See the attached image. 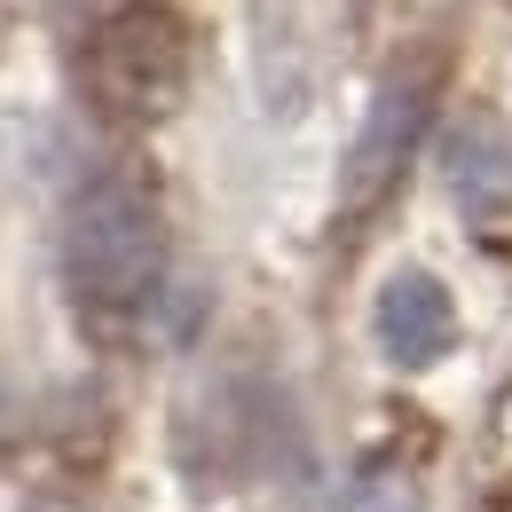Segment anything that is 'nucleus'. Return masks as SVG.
<instances>
[{"mask_svg": "<svg viewBox=\"0 0 512 512\" xmlns=\"http://www.w3.org/2000/svg\"><path fill=\"white\" fill-rule=\"evenodd\" d=\"M347 512H426V497H418V481H410L402 465L371 457V465H355V481H347Z\"/></svg>", "mask_w": 512, "mask_h": 512, "instance_id": "obj_6", "label": "nucleus"}, {"mask_svg": "<svg viewBox=\"0 0 512 512\" xmlns=\"http://www.w3.org/2000/svg\"><path fill=\"white\" fill-rule=\"evenodd\" d=\"M442 182L473 221H505L512 213V134L497 119H457L442 134Z\"/></svg>", "mask_w": 512, "mask_h": 512, "instance_id": "obj_4", "label": "nucleus"}, {"mask_svg": "<svg viewBox=\"0 0 512 512\" xmlns=\"http://www.w3.org/2000/svg\"><path fill=\"white\" fill-rule=\"evenodd\" d=\"M79 71H87L95 111H111L127 127L166 119L190 87V32L158 0H111L79 40Z\"/></svg>", "mask_w": 512, "mask_h": 512, "instance_id": "obj_2", "label": "nucleus"}, {"mask_svg": "<svg viewBox=\"0 0 512 512\" xmlns=\"http://www.w3.org/2000/svg\"><path fill=\"white\" fill-rule=\"evenodd\" d=\"M410 127H418V87H410V79H386L371 119H363V134H355V150H347V174H339V197H347V205H371V197L402 174Z\"/></svg>", "mask_w": 512, "mask_h": 512, "instance_id": "obj_5", "label": "nucleus"}, {"mask_svg": "<svg viewBox=\"0 0 512 512\" xmlns=\"http://www.w3.org/2000/svg\"><path fill=\"white\" fill-rule=\"evenodd\" d=\"M64 276L87 308H142L166 276V213L158 197L127 182V174H103L71 197L64 221Z\"/></svg>", "mask_w": 512, "mask_h": 512, "instance_id": "obj_1", "label": "nucleus"}, {"mask_svg": "<svg viewBox=\"0 0 512 512\" xmlns=\"http://www.w3.org/2000/svg\"><path fill=\"white\" fill-rule=\"evenodd\" d=\"M371 331H379V355L394 371H434L457 347V308H449L442 276L434 268H394L371 300Z\"/></svg>", "mask_w": 512, "mask_h": 512, "instance_id": "obj_3", "label": "nucleus"}]
</instances>
